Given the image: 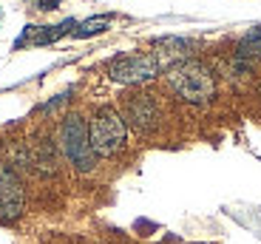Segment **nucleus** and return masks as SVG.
Here are the masks:
<instances>
[{
    "mask_svg": "<svg viewBox=\"0 0 261 244\" xmlns=\"http://www.w3.org/2000/svg\"><path fill=\"white\" fill-rule=\"evenodd\" d=\"M168 86L182 102L190 105H207L216 97V74L202 60H185L179 66L168 68Z\"/></svg>",
    "mask_w": 261,
    "mask_h": 244,
    "instance_id": "nucleus-1",
    "label": "nucleus"
},
{
    "mask_svg": "<svg viewBox=\"0 0 261 244\" xmlns=\"http://www.w3.org/2000/svg\"><path fill=\"white\" fill-rule=\"evenodd\" d=\"M153 57L159 60V66H162V71H168V68L179 66V63H185V60H193L190 54H193L196 43L188 37H159L156 43H153Z\"/></svg>",
    "mask_w": 261,
    "mask_h": 244,
    "instance_id": "nucleus-7",
    "label": "nucleus"
},
{
    "mask_svg": "<svg viewBox=\"0 0 261 244\" xmlns=\"http://www.w3.org/2000/svg\"><path fill=\"white\" fill-rule=\"evenodd\" d=\"M108 23H111V17H91V20H85V23H80L71 34H74V37H80V40L94 37V34H102L105 29H108Z\"/></svg>",
    "mask_w": 261,
    "mask_h": 244,
    "instance_id": "nucleus-10",
    "label": "nucleus"
},
{
    "mask_svg": "<svg viewBox=\"0 0 261 244\" xmlns=\"http://www.w3.org/2000/svg\"><path fill=\"white\" fill-rule=\"evenodd\" d=\"M258 60H261V26H255L239 40L236 54H233V66H236V71H247Z\"/></svg>",
    "mask_w": 261,
    "mask_h": 244,
    "instance_id": "nucleus-8",
    "label": "nucleus"
},
{
    "mask_svg": "<svg viewBox=\"0 0 261 244\" xmlns=\"http://www.w3.org/2000/svg\"><path fill=\"white\" fill-rule=\"evenodd\" d=\"M57 145L63 151V156L71 162L74 171L80 173H91L97 168V153L91 148V139H88V122H85L80 114H68V117L60 122L57 131Z\"/></svg>",
    "mask_w": 261,
    "mask_h": 244,
    "instance_id": "nucleus-2",
    "label": "nucleus"
},
{
    "mask_svg": "<svg viewBox=\"0 0 261 244\" xmlns=\"http://www.w3.org/2000/svg\"><path fill=\"white\" fill-rule=\"evenodd\" d=\"M88 139L97 156H117L128 142V125L114 105H99L88 119Z\"/></svg>",
    "mask_w": 261,
    "mask_h": 244,
    "instance_id": "nucleus-3",
    "label": "nucleus"
},
{
    "mask_svg": "<svg viewBox=\"0 0 261 244\" xmlns=\"http://www.w3.org/2000/svg\"><path fill=\"white\" fill-rule=\"evenodd\" d=\"M29 162H32L37 171H43V173H54V168H57L54 145L48 142V139H37V142L32 145V156H29Z\"/></svg>",
    "mask_w": 261,
    "mask_h": 244,
    "instance_id": "nucleus-9",
    "label": "nucleus"
},
{
    "mask_svg": "<svg viewBox=\"0 0 261 244\" xmlns=\"http://www.w3.org/2000/svg\"><path fill=\"white\" fill-rule=\"evenodd\" d=\"M122 119H125V125L134 128L137 133H150L159 125V119H162V108H159L156 97L150 91H139L137 88V91H130L125 97Z\"/></svg>",
    "mask_w": 261,
    "mask_h": 244,
    "instance_id": "nucleus-5",
    "label": "nucleus"
},
{
    "mask_svg": "<svg viewBox=\"0 0 261 244\" xmlns=\"http://www.w3.org/2000/svg\"><path fill=\"white\" fill-rule=\"evenodd\" d=\"M26 210V191L23 179L17 176L12 165H0V222H17Z\"/></svg>",
    "mask_w": 261,
    "mask_h": 244,
    "instance_id": "nucleus-6",
    "label": "nucleus"
},
{
    "mask_svg": "<svg viewBox=\"0 0 261 244\" xmlns=\"http://www.w3.org/2000/svg\"><path fill=\"white\" fill-rule=\"evenodd\" d=\"M37 3V9H43V12H51V9L60 6V0H34Z\"/></svg>",
    "mask_w": 261,
    "mask_h": 244,
    "instance_id": "nucleus-11",
    "label": "nucleus"
},
{
    "mask_svg": "<svg viewBox=\"0 0 261 244\" xmlns=\"http://www.w3.org/2000/svg\"><path fill=\"white\" fill-rule=\"evenodd\" d=\"M162 74L159 60L153 57V51H130V54H119L108 63V77L119 86H145L150 79H156Z\"/></svg>",
    "mask_w": 261,
    "mask_h": 244,
    "instance_id": "nucleus-4",
    "label": "nucleus"
}]
</instances>
